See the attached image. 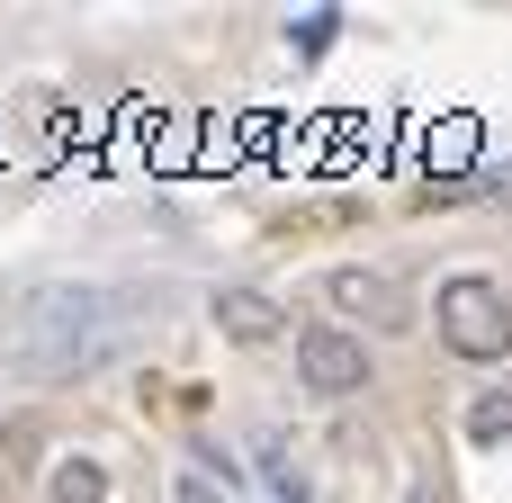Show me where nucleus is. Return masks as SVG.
Listing matches in <instances>:
<instances>
[{"label": "nucleus", "mask_w": 512, "mask_h": 503, "mask_svg": "<svg viewBox=\"0 0 512 503\" xmlns=\"http://www.w3.org/2000/svg\"><path fill=\"white\" fill-rule=\"evenodd\" d=\"M18 369L27 378H81L99 351H108V297L99 288H45L18 324Z\"/></svg>", "instance_id": "1"}, {"label": "nucleus", "mask_w": 512, "mask_h": 503, "mask_svg": "<svg viewBox=\"0 0 512 503\" xmlns=\"http://www.w3.org/2000/svg\"><path fill=\"white\" fill-rule=\"evenodd\" d=\"M441 342L468 360V369H495V360H512V297L495 288V279H441Z\"/></svg>", "instance_id": "2"}, {"label": "nucleus", "mask_w": 512, "mask_h": 503, "mask_svg": "<svg viewBox=\"0 0 512 503\" xmlns=\"http://www.w3.org/2000/svg\"><path fill=\"white\" fill-rule=\"evenodd\" d=\"M297 378H306L315 396H360V387H369V342L342 333V324H306V333H297Z\"/></svg>", "instance_id": "3"}, {"label": "nucleus", "mask_w": 512, "mask_h": 503, "mask_svg": "<svg viewBox=\"0 0 512 503\" xmlns=\"http://www.w3.org/2000/svg\"><path fill=\"white\" fill-rule=\"evenodd\" d=\"M207 315H216V333H225V342H243V351H261V342H279V333H288V306H279V297H261V288H225Z\"/></svg>", "instance_id": "4"}, {"label": "nucleus", "mask_w": 512, "mask_h": 503, "mask_svg": "<svg viewBox=\"0 0 512 503\" xmlns=\"http://www.w3.org/2000/svg\"><path fill=\"white\" fill-rule=\"evenodd\" d=\"M324 297H333L342 315H369V324H405V306H396V279H378V270H360V261H351V270H333V279H324Z\"/></svg>", "instance_id": "5"}, {"label": "nucleus", "mask_w": 512, "mask_h": 503, "mask_svg": "<svg viewBox=\"0 0 512 503\" xmlns=\"http://www.w3.org/2000/svg\"><path fill=\"white\" fill-rule=\"evenodd\" d=\"M45 495L54 503H108V468H99V459H63V468L45 477Z\"/></svg>", "instance_id": "6"}, {"label": "nucleus", "mask_w": 512, "mask_h": 503, "mask_svg": "<svg viewBox=\"0 0 512 503\" xmlns=\"http://www.w3.org/2000/svg\"><path fill=\"white\" fill-rule=\"evenodd\" d=\"M468 441H512V396H504V387L468 405Z\"/></svg>", "instance_id": "7"}, {"label": "nucleus", "mask_w": 512, "mask_h": 503, "mask_svg": "<svg viewBox=\"0 0 512 503\" xmlns=\"http://www.w3.org/2000/svg\"><path fill=\"white\" fill-rule=\"evenodd\" d=\"M261 468H270V486H279V495H297V468H288V450H279V432H261Z\"/></svg>", "instance_id": "8"}, {"label": "nucleus", "mask_w": 512, "mask_h": 503, "mask_svg": "<svg viewBox=\"0 0 512 503\" xmlns=\"http://www.w3.org/2000/svg\"><path fill=\"white\" fill-rule=\"evenodd\" d=\"M27 459H36V432H27V423H9V432H0V468H9V477H18V468H27Z\"/></svg>", "instance_id": "9"}, {"label": "nucleus", "mask_w": 512, "mask_h": 503, "mask_svg": "<svg viewBox=\"0 0 512 503\" xmlns=\"http://www.w3.org/2000/svg\"><path fill=\"white\" fill-rule=\"evenodd\" d=\"M180 503H234L225 486H207V477H180Z\"/></svg>", "instance_id": "10"}]
</instances>
